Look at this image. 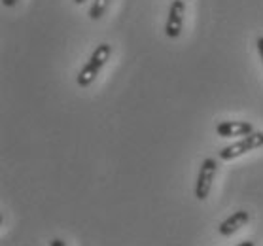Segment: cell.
I'll list each match as a JSON object with an SVG mask.
<instances>
[{"mask_svg": "<svg viewBox=\"0 0 263 246\" xmlns=\"http://www.w3.org/2000/svg\"><path fill=\"white\" fill-rule=\"evenodd\" d=\"M110 55H112V46L110 44H99L95 48V51L91 53L89 61L84 65V68L78 72V82L80 87H89L95 78L99 76V72L102 70V66L106 65L108 59H110Z\"/></svg>", "mask_w": 263, "mask_h": 246, "instance_id": "obj_1", "label": "cell"}, {"mask_svg": "<svg viewBox=\"0 0 263 246\" xmlns=\"http://www.w3.org/2000/svg\"><path fill=\"white\" fill-rule=\"evenodd\" d=\"M263 146V133L254 131L250 135H246L239 140V142H233V144L226 146L223 150L220 152V159L221 161H231V159H237V157L245 156L248 152L257 150Z\"/></svg>", "mask_w": 263, "mask_h": 246, "instance_id": "obj_2", "label": "cell"}, {"mask_svg": "<svg viewBox=\"0 0 263 246\" xmlns=\"http://www.w3.org/2000/svg\"><path fill=\"white\" fill-rule=\"evenodd\" d=\"M216 173H218V163H216V159L214 157H206V159L201 163L197 182H195V197H197L199 201H204V199L209 197Z\"/></svg>", "mask_w": 263, "mask_h": 246, "instance_id": "obj_3", "label": "cell"}, {"mask_svg": "<svg viewBox=\"0 0 263 246\" xmlns=\"http://www.w3.org/2000/svg\"><path fill=\"white\" fill-rule=\"evenodd\" d=\"M184 12L185 4L184 0H173L171 10H168L167 25H165V34L168 38H178L182 32V25H184Z\"/></svg>", "mask_w": 263, "mask_h": 246, "instance_id": "obj_4", "label": "cell"}, {"mask_svg": "<svg viewBox=\"0 0 263 246\" xmlns=\"http://www.w3.org/2000/svg\"><path fill=\"white\" fill-rule=\"evenodd\" d=\"M216 133L218 137L223 138H231V137H246L254 133V125L250 121H221L216 127Z\"/></svg>", "mask_w": 263, "mask_h": 246, "instance_id": "obj_5", "label": "cell"}, {"mask_svg": "<svg viewBox=\"0 0 263 246\" xmlns=\"http://www.w3.org/2000/svg\"><path fill=\"white\" fill-rule=\"evenodd\" d=\"M248 222H250V214H248L246 210H237V212H233L231 216L226 218V220L220 223L218 233H220L221 237H231V235L237 233L240 228H245Z\"/></svg>", "mask_w": 263, "mask_h": 246, "instance_id": "obj_6", "label": "cell"}, {"mask_svg": "<svg viewBox=\"0 0 263 246\" xmlns=\"http://www.w3.org/2000/svg\"><path fill=\"white\" fill-rule=\"evenodd\" d=\"M108 4H110V0H95V2H93V6L89 8V17L93 19V21L101 19L102 13L106 12Z\"/></svg>", "mask_w": 263, "mask_h": 246, "instance_id": "obj_7", "label": "cell"}, {"mask_svg": "<svg viewBox=\"0 0 263 246\" xmlns=\"http://www.w3.org/2000/svg\"><path fill=\"white\" fill-rule=\"evenodd\" d=\"M257 51H259V59H261V63H263V36H259L257 38Z\"/></svg>", "mask_w": 263, "mask_h": 246, "instance_id": "obj_8", "label": "cell"}, {"mask_svg": "<svg viewBox=\"0 0 263 246\" xmlns=\"http://www.w3.org/2000/svg\"><path fill=\"white\" fill-rule=\"evenodd\" d=\"M49 246H66V242L63 239H53L49 242Z\"/></svg>", "mask_w": 263, "mask_h": 246, "instance_id": "obj_9", "label": "cell"}, {"mask_svg": "<svg viewBox=\"0 0 263 246\" xmlns=\"http://www.w3.org/2000/svg\"><path fill=\"white\" fill-rule=\"evenodd\" d=\"M2 4H4V6H8V8H12V6H15V4H17V0H2Z\"/></svg>", "mask_w": 263, "mask_h": 246, "instance_id": "obj_10", "label": "cell"}, {"mask_svg": "<svg viewBox=\"0 0 263 246\" xmlns=\"http://www.w3.org/2000/svg\"><path fill=\"white\" fill-rule=\"evenodd\" d=\"M237 246H256V244H254L252 240H242V242H239Z\"/></svg>", "mask_w": 263, "mask_h": 246, "instance_id": "obj_11", "label": "cell"}, {"mask_svg": "<svg viewBox=\"0 0 263 246\" xmlns=\"http://www.w3.org/2000/svg\"><path fill=\"white\" fill-rule=\"evenodd\" d=\"M74 2H76V4H84L85 0H74Z\"/></svg>", "mask_w": 263, "mask_h": 246, "instance_id": "obj_12", "label": "cell"}]
</instances>
